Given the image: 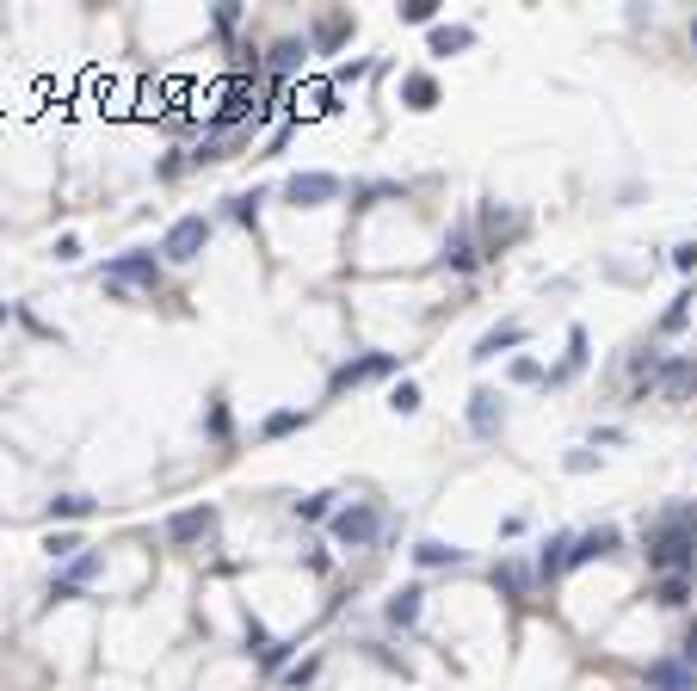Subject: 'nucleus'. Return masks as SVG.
Instances as JSON below:
<instances>
[{
  "mask_svg": "<svg viewBox=\"0 0 697 691\" xmlns=\"http://www.w3.org/2000/svg\"><path fill=\"white\" fill-rule=\"evenodd\" d=\"M691 556H697V513H673L667 525L648 537V568H660V580H667V574H685Z\"/></svg>",
  "mask_w": 697,
  "mask_h": 691,
  "instance_id": "f257e3e1",
  "label": "nucleus"
},
{
  "mask_svg": "<svg viewBox=\"0 0 697 691\" xmlns=\"http://www.w3.org/2000/svg\"><path fill=\"white\" fill-rule=\"evenodd\" d=\"M204 241H210V223H204V216H179V223L161 235V253H167L173 266H186V260H198V253H204Z\"/></svg>",
  "mask_w": 697,
  "mask_h": 691,
  "instance_id": "f03ea898",
  "label": "nucleus"
},
{
  "mask_svg": "<svg viewBox=\"0 0 697 691\" xmlns=\"http://www.w3.org/2000/svg\"><path fill=\"white\" fill-rule=\"evenodd\" d=\"M210 537H216V506H186V513L167 519V543H179V550L210 543Z\"/></svg>",
  "mask_w": 697,
  "mask_h": 691,
  "instance_id": "7ed1b4c3",
  "label": "nucleus"
},
{
  "mask_svg": "<svg viewBox=\"0 0 697 691\" xmlns=\"http://www.w3.org/2000/svg\"><path fill=\"white\" fill-rule=\"evenodd\" d=\"M284 198L297 204V210L334 204V198H340V179H334V173H297V179H284Z\"/></svg>",
  "mask_w": 697,
  "mask_h": 691,
  "instance_id": "20e7f679",
  "label": "nucleus"
},
{
  "mask_svg": "<svg viewBox=\"0 0 697 691\" xmlns=\"http://www.w3.org/2000/svg\"><path fill=\"white\" fill-rule=\"evenodd\" d=\"M161 266H155V253H118V260H105V284L124 290V284H149L155 290Z\"/></svg>",
  "mask_w": 697,
  "mask_h": 691,
  "instance_id": "39448f33",
  "label": "nucleus"
},
{
  "mask_svg": "<svg viewBox=\"0 0 697 691\" xmlns=\"http://www.w3.org/2000/svg\"><path fill=\"white\" fill-rule=\"evenodd\" d=\"M377 525H383L377 506H352V513H340V519H334V537L358 550V543H371V537H377Z\"/></svg>",
  "mask_w": 697,
  "mask_h": 691,
  "instance_id": "423d86ee",
  "label": "nucleus"
},
{
  "mask_svg": "<svg viewBox=\"0 0 697 691\" xmlns=\"http://www.w3.org/2000/svg\"><path fill=\"white\" fill-rule=\"evenodd\" d=\"M654 389L667 395V402H685V395H697V358H679V365H660Z\"/></svg>",
  "mask_w": 697,
  "mask_h": 691,
  "instance_id": "0eeeda50",
  "label": "nucleus"
},
{
  "mask_svg": "<svg viewBox=\"0 0 697 691\" xmlns=\"http://www.w3.org/2000/svg\"><path fill=\"white\" fill-rule=\"evenodd\" d=\"M648 691H697V673L679 661H654L648 667Z\"/></svg>",
  "mask_w": 697,
  "mask_h": 691,
  "instance_id": "6e6552de",
  "label": "nucleus"
},
{
  "mask_svg": "<svg viewBox=\"0 0 697 691\" xmlns=\"http://www.w3.org/2000/svg\"><path fill=\"white\" fill-rule=\"evenodd\" d=\"M395 365V358L389 352H371V358H358V365H340L334 371V389H352V383H371V377H383Z\"/></svg>",
  "mask_w": 697,
  "mask_h": 691,
  "instance_id": "1a4fd4ad",
  "label": "nucleus"
},
{
  "mask_svg": "<svg viewBox=\"0 0 697 691\" xmlns=\"http://www.w3.org/2000/svg\"><path fill=\"white\" fill-rule=\"evenodd\" d=\"M593 556H617V531L611 525H599V531H586L574 550H568V562H593Z\"/></svg>",
  "mask_w": 697,
  "mask_h": 691,
  "instance_id": "9d476101",
  "label": "nucleus"
},
{
  "mask_svg": "<svg viewBox=\"0 0 697 691\" xmlns=\"http://www.w3.org/2000/svg\"><path fill=\"white\" fill-rule=\"evenodd\" d=\"M469 426H475V432H494V426H500V395H494V389H475V395H469Z\"/></svg>",
  "mask_w": 697,
  "mask_h": 691,
  "instance_id": "9b49d317",
  "label": "nucleus"
},
{
  "mask_svg": "<svg viewBox=\"0 0 697 691\" xmlns=\"http://www.w3.org/2000/svg\"><path fill=\"white\" fill-rule=\"evenodd\" d=\"M525 340V327L519 321H506V327H494V334H482V346H475V358H482V365H488V358H500L506 346H519Z\"/></svg>",
  "mask_w": 697,
  "mask_h": 691,
  "instance_id": "f8f14e48",
  "label": "nucleus"
},
{
  "mask_svg": "<svg viewBox=\"0 0 697 691\" xmlns=\"http://www.w3.org/2000/svg\"><path fill=\"white\" fill-rule=\"evenodd\" d=\"M414 562H420V568H457V562H463V550H451V543L426 537V543H414Z\"/></svg>",
  "mask_w": 697,
  "mask_h": 691,
  "instance_id": "ddd939ff",
  "label": "nucleus"
},
{
  "mask_svg": "<svg viewBox=\"0 0 697 691\" xmlns=\"http://www.w3.org/2000/svg\"><path fill=\"white\" fill-rule=\"evenodd\" d=\"M420 599H426L420 587H401V593H395V599L383 605V611H389V624H401V630H408V624H414V617H420Z\"/></svg>",
  "mask_w": 697,
  "mask_h": 691,
  "instance_id": "4468645a",
  "label": "nucleus"
},
{
  "mask_svg": "<svg viewBox=\"0 0 697 691\" xmlns=\"http://www.w3.org/2000/svg\"><path fill=\"white\" fill-rule=\"evenodd\" d=\"M93 568H99V556H93V550H81L75 562H68V574L56 580V599H68V593H75V587H81V580H93Z\"/></svg>",
  "mask_w": 697,
  "mask_h": 691,
  "instance_id": "2eb2a0df",
  "label": "nucleus"
},
{
  "mask_svg": "<svg viewBox=\"0 0 697 691\" xmlns=\"http://www.w3.org/2000/svg\"><path fill=\"white\" fill-rule=\"evenodd\" d=\"M401 99H408L414 112H426V105H438V81L432 75H408V81H401Z\"/></svg>",
  "mask_w": 697,
  "mask_h": 691,
  "instance_id": "dca6fc26",
  "label": "nucleus"
},
{
  "mask_svg": "<svg viewBox=\"0 0 697 691\" xmlns=\"http://www.w3.org/2000/svg\"><path fill=\"white\" fill-rule=\"evenodd\" d=\"M475 38H469V31L463 25H438L432 31V56H457V50H469Z\"/></svg>",
  "mask_w": 697,
  "mask_h": 691,
  "instance_id": "f3484780",
  "label": "nucleus"
},
{
  "mask_svg": "<svg viewBox=\"0 0 697 691\" xmlns=\"http://www.w3.org/2000/svg\"><path fill=\"white\" fill-rule=\"evenodd\" d=\"M475 260H482V253H475L469 235H451V241H445V266H451V272H469Z\"/></svg>",
  "mask_w": 697,
  "mask_h": 691,
  "instance_id": "a211bd4d",
  "label": "nucleus"
},
{
  "mask_svg": "<svg viewBox=\"0 0 697 691\" xmlns=\"http://www.w3.org/2000/svg\"><path fill=\"white\" fill-rule=\"evenodd\" d=\"M93 513V500L87 494H62V500H50V519H87Z\"/></svg>",
  "mask_w": 697,
  "mask_h": 691,
  "instance_id": "6ab92c4d",
  "label": "nucleus"
},
{
  "mask_svg": "<svg viewBox=\"0 0 697 691\" xmlns=\"http://www.w3.org/2000/svg\"><path fill=\"white\" fill-rule=\"evenodd\" d=\"M44 550H50V562H75V556L87 550V543H81V537H68V531H50V543H44Z\"/></svg>",
  "mask_w": 697,
  "mask_h": 691,
  "instance_id": "aec40b11",
  "label": "nucleus"
},
{
  "mask_svg": "<svg viewBox=\"0 0 697 691\" xmlns=\"http://www.w3.org/2000/svg\"><path fill=\"white\" fill-rule=\"evenodd\" d=\"M568 550H574V543H568V537H549V543H543V562H537V568H543V574H556V568H568Z\"/></svg>",
  "mask_w": 697,
  "mask_h": 691,
  "instance_id": "412c9836",
  "label": "nucleus"
},
{
  "mask_svg": "<svg viewBox=\"0 0 697 691\" xmlns=\"http://www.w3.org/2000/svg\"><path fill=\"white\" fill-rule=\"evenodd\" d=\"M691 599V580L685 574H667V580H660V605H685Z\"/></svg>",
  "mask_w": 697,
  "mask_h": 691,
  "instance_id": "4be33fe9",
  "label": "nucleus"
},
{
  "mask_svg": "<svg viewBox=\"0 0 697 691\" xmlns=\"http://www.w3.org/2000/svg\"><path fill=\"white\" fill-rule=\"evenodd\" d=\"M303 56H309L303 44H278L272 50V68H278V75H290V68H303Z\"/></svg>",
  "mask_w": 697,
  "mask_h": 691,
  "instance_id": "5701e85b",
  "label": "nucleus"
},
{
  "mask_svg": "<svg viewBox=\"0 0 697 691\" xmlns=\"http://www.w3.org/2000/svg\"><path fill=\"white\" fill-rule=\"evenodd\" d=\"M389 408H395V414H414V408H420V383H395Z\"/></svg>",
  "mask_w": 697,
  "mask_h": 691,
  "instance_id": "b1692460",
  "label": "nucleus"
},
{
  "mask_svg": "<svg viewBox=\"0 0 697 691\" xmlns=\"http://www.w3.org/2000/svg\"><path fill=\"white\" fill-rule=\"evenodd\" d=\"M327 500H334V494H309V500H297V519H327Z\"/></svg>",
  "mask_w": 697,
  "mask_h": 691,
  "instance_id": "393cba45",
  "label": "nucleus"
},
{
  "mask_svg": "<svg viewBox=\"0 0 697 691\" xmlns=\"http://www.w3.org/2000/svg\"><path fill=\"white\" fill-rule=\"evenodd\" d=\"M401 19H408V25H432V0H408V7H401Z\"/></svg>",
  "mask_w": 697,
  "mask_h": 691,
  "instance_id": "a878e982",
  "label": "nucleus"
},
{
  "mask_svg": "<svg viewBox=\"0 0 697 691\" xmlns=\"http://www.w3.org/2000/svg\"><path fill=\"white\" fill-rule=\"evenodd\" d=\"M290 426H303V414H297V408H284V414H272V420H266L272 439H278V432H290Z\"/></svg>",
  "mask_w": 697,
  "mask_h": 691,
  "instance_id": "bb28decb",
  "label": "nucleus"
},
{
  "mask_svg": "<svg viewBox=\"0 0 697 691\" xmlns=\"http://www.w3.org/2000/svg\"><path fill=\"white\" fill-rule=\"evenodd\" d=\"M673 266H679V272H697V241H679V247H673Z\"/></svg>",
  "mask_w": 697,
  "mask_h": 691,
  "instance_id": "cd10ccee",
  "label": "nucleus"
},
{
  "mask_svg": "<svg viewBox=\"0 0 697 691\" xmlns=\"http://www.w3.org/2000/svg\"><path fill=\"white\" fill-rule=\"evenodd\" d=\"M229 204H235L241 223H253V210H260V192H241V198H229Z\"/></svg>",
  "mask_w": 697,
  "mask_h": 691,
  "instance_id": "c85d7f7f",
  "label": "nucleus"
},
{
  "mask_svg": "<svg viewBox=\"0 0 697 691\" xmlns=\"http://www.w3.org/2000/svg\"><path fill=\"white\" fill-rule=\"evenodd\" d=\"M494 587H506V593H525V574H519V568H500V574H494Z\"/></svg>",
  "mask_w": 697,
  "mask_h": 691,
  "instance_id": "c756f323",
  "label": "nucleus"
},
{
  "mask_svg": "<svg viewBox=\"0 0 697 691\" xmlns=\"http://www.w3.org/2000/svg\"><path fill=\"white\" fill-rule=\"evenodd\" d=\"M685 661H691V667H697V630H691V636H685Z\"/></svg>",
  "mask_w": 697,
  "mask_h": 691,
  "instance_id": "7c9ffc66",
  "label": "nucleus"
},
{
  "mask_svg": "<svg viewBox=\"0 0 697 691\" xmlns=\"http://www.w3.org/2000/svg\"><path fill=\"white\" fill-rule=\"evenodd\" d=\"M691 44H697V25H691Z\"/></svg>",
  "mask_w": 697,
  "mask_h": 691,
  "instance_id": "2f4dec72",
  "label": "nucleus"
},
{
  "mask_svg": "<svg viewBox=\"0 0 697 691\" xmlns=\"http://www.w3.org/2000/svg\"><path fill=\"white\" fill-rule=\"evenodd\" d=\"M0 321H7V309H0Z\"/></svg>",
  "mask_w": 697,
  "mask_h": 691,
  "instance_id": "473e14b6",
  "label": "nucleus"
}]
</instances>
